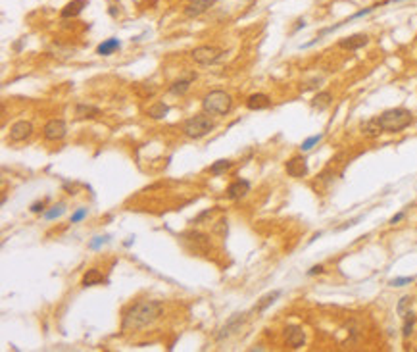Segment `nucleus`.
<instances>
[{"label": "nucleus", "instance_id": "1", "mask_svg": "<svg viewBox=\"0 0 417 352\" xmlns=\"http://www.w3.org/2000/svg\"><path fill=\"white\" fill-rule=\"evenodd\" d=\"M164 312V304L158 302V300H141L133 304L121 320V331H138V329H145L148 325H152L162 316Z\"/></svg>", "mask_w": 417, "mask_h": 352}, {"label": "nucleus", "instance_id": "2", "mask_svg": "<svg viewBox=\"0 0 417 352\" xmlns=\"http://www.w3.org/2000/svg\"><path fill=\"white\" fill-rule=\"evenodd\" d=\"M377 122L385 133H400L413 124V114L406 108H390L377 115Z\"/></svg>", "mask_w": 417, "mask_h": 352}, {"label": "nucleus", "instance_id": "3", "mask_svg": "<svg viewBox=\"0 0 417 352\" xmlns=\"http://www.w3.org/2000/svg\"><path fill=\"white\" fill-rule=\"evenodd\" d=\"M210 115L212 114H208V112H200V114L189 118L183 124V133L194 141L204 139L206 135H210L215 129V122Z\"/></svg>", "mask_w": 417, "mask_h": 352}, {"label": "nucleus", "instance_id": "4", "mask_svg": "<svg viewBox=\"0 0 417 352\" xmlns=\"http://www.w3.org/2000/svg\"><path fill=\"white\" fill-rule=\"evenodd\" d=\"M202 108L212 115H227L233 108V98L225 91H212L202 98Z\"/></svg>", "mask_w": 417, "mask_h": 352}, {"label": "nucleus", "instance_id": "5", "mask_svg": "<svg viewBox=\"0 0 417 352\" xmlns=\"http://www.w3.org/2000/svg\"><path fill=\"white\" fill-rule=\"evenodd\" d=\"M223 50L217 47H196L191 52V58H193L196 64H200V66H210V64H215V62H219L221 58H223Z\"/></svg>", "mask_w": 417, "mask_h": 352}, {"label": "nucleus", "instance_id": "6", "mask_svg": "<svg viewBox=\"0 0 417 352\" xmlns=\"http://www.w3.org/2000/svg\"><path fill=\"white\" fill-rule=\"evenodd\" d=\"M42 133H44V139L47 141H62L66 135H68V125H66V122L64 120H50V122H47L44 124V127H42Z\"/></svg>", "mask_w": 417, "mask_h": 352}, {"label": "nucleus", "instance_id": "7", "mask_svg": "<svg viewBox=\"0 0 417 352\" xmlns=\"http://www.w3.org/2000/svg\"><path fill=\"white\" fill-rule=\"evenodd\" d=\"M285 170L294 179H302L308 175V160L304 156H292L291 160L285 164Z\"/></svg>", "mask_w": 417, "mask_h": 352}, {"label": "nucleus", "instance_id": "8", "mask_svg": "<svg viewBox=\"0 0 417 352\" xmlns=\"http://www.w3.org/2000/svg\"><path fill=\"white\" fill-rule=\"evenodd\" d=\"M31 135H33V124L31 122H25V120H21V122H16V124L10 127V141L12 143H21V141H25V139H29Z\"/></svg>", "mask_w": 417, "mask_h": 352}, {"label": "nucleus", "instance_id": "9", "mask_svg": "<svg viewBox=\"0 0 417 352\" xmlns=\"http://www.w3.org/2000/svg\"><path fill=\"white\" fill-rule=\"evenodd\" d=\"M285 341H287V344H289L291 348H300V346H304V343H306V333H304V329L298 327V325H289V327L285 329Z\"/></svg>", "mask_w": 417, "mask_h": 352}, {"label": "nucleus", "instance_id": "10", "mask_svg": "<svg viewBox=\"0 0 417 352\" xmlns=\"http://www.w3.org/2000/svg\"><path fill=\"white\" fill-rule=\"evenodd\" d=\"M250 192V181L237 179L227 187V199L229 200H241Z\"/></svg>", "mask_w": 417, "mask_h": 352}, {"label": "nucleus", "instance_id": "11", "mask_svg": "<svg viewBox=\"0 0 417 352\" xmlns=\"http://www.w3.org/2000/svg\"><path fill=\"white\" fill-rule=\"evenodd\" d=\"M369 45V37L363 35V33H356V35H350V37H344L339 41V47L344 48V50H359V48L367 47Z\"/></svg>", "mask_w": 417, "mask_h": 352}, {"label": "nucleus", "instance_id": "12", "mask_svg": "<svg viewBox=\"0 0 417 352\" xmlns=\"http://www.w3.org/2000/svg\"><path fill=\"white\" fill-rule=\"evenodd\" d=\"M215 0H193L187 8H184V16L187 18H198V16H202L204 12H208V10L214 6Z\"/></svg>", "mask_w": 417, "mask_h": 352}, {"label": "nucleus", "instance_id": "13", "mask_svg": "<svg viewBox=\"0 0 417 352\" xmlns=\"http://www.w3.org/2000/svg\"><path fill=\"white\" fill-rule=\"evenodd\" d=\"M271 106V98L263 93H256V95H250L246 98V108L252 110V112H258V110H267Z\"/></svg>", "mask_w": 417, "mask_h": 352}, {"label": "nucleus", "instance_id": "14", "mask_svg": "<svg viewBox=\"0 0 417 352\" xmlns=\"http://www.w3.org/2000/svg\"><path fill=\"white\" fill-rule=\"evenodd\" d=\"M244 316L246 314H235L233 318L223 325V329H221V333H219V341H221V339H227L231 333H237V331L241 329V325H243L244 320H246Z\"/></svg>", "mask_w": 417, "mask_h": 352}, {"label": "nucleus", "instance_id": "15", "mask_svg": "<svg viewBox=\"0 0 417 352\" xmlns=\"http://www.w3.org/2000/svg\"><path fill=\"white\" fill-rule=\"evenodd\" d=\"M87 6V0H71V2H68L64 8H62V12H60V16L64 19L68 18H75V16H79L81 12H83V8Z\"/></svg>", "mask_w": 417, "mask_h": 352}, {"label": "nucleus", "instance_id": "16", "mask_svg": "<svg viewBox=\"0 0 417 352\" xmlns=\"http://www.w3.org/2000/svg\"><path fill=\"white\" fill-rule=\"evenodd\" d=\"M194 79H196V73H193L191 77H187V79H177V81H173L171 85H169V93L173 96H183L189 89H191V83H193Z\"/></svg>", "mask_w": 417, "mask_h": 352}, {"label": "nucleus", "instance_id": "17", "mask_svg": "<svg viewBox=\"0 0 417 352\" xmlns=\"http://www.w3.org/2000/svg\"><path fill=\"white\" fill-rule=\"evenodd\" d=\"M119 47H121L119 38H114V37L106 38V41H102V43L97 47V54L98 56H112Z\"/></svg>", "mask_w": 417, "mask_h": 352}, {"label": "nucleus", "instance_id": "18", "mask_svg": "<svg viewBox=\"0 0 417 352\" xmlns=\"http://www.w3.org/2000/svg\"><path fill=\"white\" fill-rule=\"evenodd\" d=\"M100 115V108L90 104H77L75 106V120H92Z\"/></svg>", "mask_w": 417, "mask_h": 352}, {"label": "nucleus", "instance_id": "19", "mask_svg": "<svg viewBox=\"0 0 417 352\" xmlns=\"http://www.w3.org/2000/svg\"><path fill=\"white\" fill-rule=\"evenodd\" d=\"M383 133H385V131H383V127L379 125L377 118H373V120H369V122H365V124L361 125V135L367 137V139H375V137H379V135Z\"/></svg>", "mask_w": 417, "mask_h": 352}, {"label": "nucleus", "instance_id": "20", "mask_svg": "<svg viewBox=\"0 0 417 352\" xmlns=\"http://www.w3.org/2000/svg\"><path fill=\"white\" fill-rule=\"evenodd\" d=\"M331 104H333V95H331L329 91H321V93H317V95L311 98V106H313L315 110H327Z\"/></svg>", "mask_w": 417, "mask_h": 352}, {"label": "nucleus", "instance_id": "21", "mask_svg": "<svg viewBox=\"0 0 417 352\" xmlns=\"http://www.w3.org/2000/svg\"><path fill=\"white\" fill-rule=\"evenodd\" d=\"M167 112H169V106L165 102H154L152 106L146 108V115L152 118V120H162V118L167 115Z\"/></svg>", "mask_w": 417, "mask_h": 352}, {"label": "nucleus", "instance_id": "22", "mask_svg": "<svg viewBox=\"0 0 417 352\" xmlns=\"http://www.w3.org/2000/svg\"><path fill=\"white\" fill-rule=\"evenodd\" d=\"M281 296V291H271V293H267V295H263L258 302H256V306H254V312H263L265 308H269V306L277 300Z\"/></svg>", "mask_w": 417, "mask_h": 352}, {"label": "nucleus", "instance_id": "23", "mask_svg": "<svg viewBox=\"0 0 417 352\" xmlns=\"http://www.w3.org/2000/svg\"><path fill=\"white\" fill-rule=\"evenodd\" d=\"M106 279H104V276L98 271V269H88L87 273L83 276V279H81V285L83 287H92V285H100V283H104Z\"/></svg>", "mask_w": 417, "mask_h": 352}, {"label": "nucleus", "instance_id": "24", "mask_svg": "<svg viewBox=\"0 0 417 352\" xmlns=\"http://www.w3.org/2000/svg\"><path fill=\"white\" fill-rule=\"evenodd\" d=\"M233 166V162L231 160H217V162L212 164V168H210V173L212 175H221V173H225L229 168Z\"/></svg>", "mask_w": 417, "mask_h": 352}, {"label": "nucleus", "instance_id": "25", "mask_svg": "<svg viewBox=\"0 0 417 352\" xmlns=\"http://www.w3.org/2000/svg\"><path fill=\"white\" fill-rule=\"evenodd\" d=\"M64 212H66V204H64V202H58V204H54V206H52L49 212H44V219L52 221V219L60 218V216H62Z\"/></svg>", "mask_w": 417, "mask_h": 352}, {"label": "nucleus", "instance_id": "26", "mask_svg": "<svg viewBox=\"0 0 417 352\" xmlns=\"http://www.w3.org/2000/svg\"><path fill=\"white\" fill-rule=\"evenodd\" d=\"M404 329H402V333H404V337H409L411 335V331H413V324H415V314L413 312H406L404 314Z\"/></svg>", "mask_w": 417, "mask_h": 352}, {"label": "nucleus", "instance_id": "27", "mask_svg": "<svg viewBox=\"0 0 417 352\" xmlns=\"http://www.w3.org/2000/svg\"><path fill=\"white\" fill-rule=\"evenodd\" d=\"M321 139H323V133H317V135H311V137H308L304 143L300 144V148H302V152H308V150H311L315 144L319 143Z\"/></svg>", "mask_w": 417, "mask_h": 352}, {"label": "nucleus", "instance_id": "28", "mask_svg": "<svg viewBox=\"0 0 417 352\" xmlns=\"http://www.w3.org/2000/svg\"><path fill=\"white\" fill-rule=\"evenodd\" d=\"M189 239L193 241L194 245H198V247H208L210 245V239H208V235H204V233H191L189 235Z\"/></svg>", "mask_w": 417, "mask_h": 352}, {"label": "nucleus", "instance_id": "29", "mask_svg": "<svg viewBox=\"0 0 417 352\" xmlns=\"http://www.w3.org/2000/svg\"><path fill=\"white\" fill-rule=\"evenodd\" d=\"M87 208H79L75 210L73 214H71V223H79V221H83V219L87 218Z\"/></svg>", "mask_w": 417, "mask_h": 352}, {"label": "nucleus", "instance_id": "30", "mask_svg": "<svg viewBox=\"0 0 417 352\" xmlns=\"http://www.w3.org/2000/svg\"><path fill=\"white\" fill-rule=\"evenodd\" d=\"M413 281V277H396V279H390V283L388 285L390 287H404V285H409Z\"/></svg>", "mask_w": 417, "mask_h": 352}, {"label": "nucleus", "instance_id": "31", "mask_svg": "<svg viewBox=\"0 0 417 352\" xmlns=\"http://www.w3.org/2000/svg\"><path fill=\"white\" fill-rule=\"evenodd\" d=\"M108 241H110V237H95L88 243V248H90V250H97V248H100L102 245H106Z\"/></svg>", "mask_w": 417, "mask_h": 352}, {"label": "nucleus", "instance_id": "32", "mask_svg": "<svg viewBox=\"0 0 417 352\" xmlns=\"http://www.w3.org/2000/svg\"><path fill=\"white\" fill-rule=\"evenodd\" d=\"M215 233H219V235H221V237H225V235H227V219H219V221H217V225H215Z\"/></svg>", "mask_w": 417, "mask_h": 352}, {"label": "nucleus", "instance_id": "33", "mask_svg": "<svg viewBox=\"0 0 417 352\" xmlns=\"http://www.w3.org/2000/svg\"><path fill=\"white\" fill-rule=\"evenodd\" d=\"M44 204H47V200H39V202H33L29 210L33 212V214H40V212H44Z\"/></svg>", "mask_w": 417, "mask_h": 352}, {"label": "nucleus", "instance_id": "34", "mask_svg": "<svg viewBox=\"0 0 417 352\" xmlns=\"http://www.w3.org/2000/svg\"><path fill=\"white\" fill-rule=\"evenodd\" d=\"M409 302H411V298H409V296H404V298L400 300V304H398V312H400V314H406V308Z\"/></svg>", "mask_w": 417, "mask_h": 352}, {"label": "nucleus", "instance_id": "35", "mask_svg": "<svg viewBox=\"0 0 417 352\" xmlns=\"http://www.w3.org/2000/svg\"><path fill=\"white\" fill-rule=\"evenodd\" d=\"M325 271V267L321 266V264H317V266H313L311 269H308V276H317V273H323Z\"/></svg>", "mask_w": 417, "mask_h": 352}, {"label": "nucleus", "instance_id": "36", "mask_svg": "<svg viewBox=\"0 0 417 352\" xmlns=\"http://www.w3.org/2000/svg\"><path fill=\"white\" fill-rule=\"evenodd\" d=\"M404 216H406V212H400V214H396V216H392V218H390V225H396L398 221L404 219Z\"/></svg>", "mask_w": 417, "mask_h": 352}, {"label": "nucleus", "instance_id": "37", "mask_svg": "<svg viewBox=\"0 0 417 352\" xmlns=\"http://www.w3.org/2000/svg\"><path fill=\"white\" fill-rule=\"evenodd\" d=\"M390 2H400V0H390Z\"/></svg>", "mask_w": 417, "mask_h": 352}]
</instances>
